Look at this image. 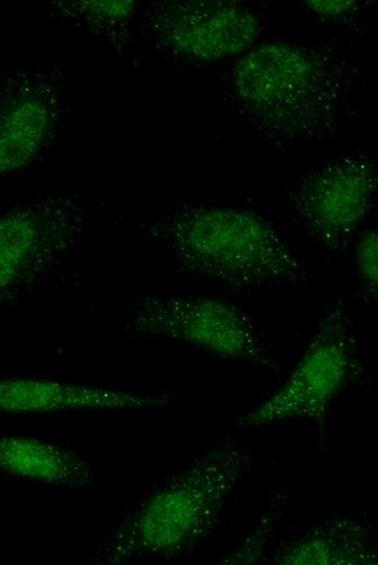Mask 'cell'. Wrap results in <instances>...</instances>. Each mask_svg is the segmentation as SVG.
Returning <instances> with one entry per match:
<instances>
[{
    "label": "cell",
    "mask_w": 378,
    "mask_h": 565,
    "mask_svg": "<svg viewBox=\"0 0 378 565\" xmlns=\"http://www.w3.org/2000/svg\"><path fill=\"white\" fill-rule=\"evenodd\" d=\"M86 211L72 196H48L16 204L0 222L1 296L42 275L76 239Z\"/></svg>",
    "instance_id": "52a82bcc"
},
{
    "label": "cell",
    "mask_w": 378,
    "mask_h": 565,
    "mask_svg": "<svg viewBox=\"0 0 378 565\" xmlns=\"http://www.w3.org/2000/svg\"><path fill=\"white\" fill-rule=\"evenodd\" d=\"M378 171L365 156L333 161L304 176L290 198L301 225L328 250L342 248L369 213Z\"/></svg>",
    "instance_id": "ba28073f"
},
{
    "label": "cell",
    "mask_w": 378,
    "mask_h": 565,
    "mask_svg": "<svg viewBox=\"0 0 378 565\" xmlns=\"http://www.w3.org/2000/svg\"><path fill=\"white\" fill-rule=\"evenodd\" d=\"M303 7L319 16L331 18L350 12L356 7V2L345 0H311L304 1Z\"/></svg>",
    "instance_id": "9a60e30c"
},
{
    "label": "cell",
    "mask_w": 378,
    "mask_h": 565,
    "mask_svg": "<svg viewBox=\"0 0 378 565\" xmlns=\"http://www.w3.org/2000/svg\"><path fill=\"white\" fill-rule=\"evenodd\" d=\"M342 525L327 524L308 529L288 543L275 557L286 565H328L354 561L351 544Z\"/></svg>",
    "instance_id": "7c38bea8"
},
{
    "label": "cell",
    "mask_w": 378,
    "mask_h": 565,
    "mask_svg": "<svg viewBox=\"0 0 378 565\" xmlns=\"http://www.w3.org/2000/svg\"><path fill=\"white\" fill-rule=\"evenodd\" d=\"M146 231L191 277L239 289L301 286L313 278L277 227L250 210L184 205Z\"/></svg>",
    "instance_id": "6da1fadb"
},
{
    "label": "cell",
    "mask_w": 378,
    "mask_h": 565,
    "mask_svg": "<svg viewBox=\"0 0 378 565\" xmlns=\"http://www.w3.org/2000/svg\"><path fill=\"white\" fill-rule=\"evenodd\" d=\"M351 365L345 316L339 306H328L288 379L240 418V425L254 428L292 419H322L343 389Z\"/></svg>",
    "instance_id": "5b68a950"
},
{
    "label": "cell",
    "mask_w": 378,
    "mask_h": 565,
    "mask_svg": "<svg viewBox=\"0 0 378 565\" xmlns=\"http://www.w3.org/2000/svg\"><path fill=\"white\" fill-rule=\"evenodd\" d=\"M0 466L9 475L60 488L91 482L96 465L58 443L28 437H4L0 441Z\"/></svg>",
    "instance_id": "8fae6325"
},
{
    "label": "cell",
    "mask_w": 378,
    "mask_h": 565,
    "mask_svg": "<svg viewBox=\"0 0 378 565\" xmlns=\"http://www.w3.org/2000/svg\"><path fill=\"white\" fill-rule=\"evenodd\" d=\"M167 403L164 397L50 378L14 377L0 382V410L4 414L151 409Z\"/></svg>",
    "instance_id": "30bf717a"
},
{
    "label": "cell",
    "mask_w": 378,
    "mask_h": 565,
    "mask_svg": "<svg viewBox=\"0 0 378 565\" xmlns=\"http://www.w3.org/2000/svg\"><path fill=\"white\" fill-rule=\"evenodd\" d=\"M249 466V456L234 443L197 457L110 530L92 561L114 565L185 552L213 527Z\"/></svg>",
    "instance_id": "7a4b0ae2"
},
{
    "label": "cell",
    "mask_w": 378,
    "mask_h": 565,
    "mask_svg": "<svg viewBox=\"0 0 378 565\" xmlns=\"http://www.w3.org/2000/svg\"><path fill=\"white\" fill-rule=\"evenodd\" d=\"M125 328L179 342L228 362L274 368L255 321L224 300L193 296L143 297L129 307Z\"/></svg>",
    "instance_id": "277c9868"
},
{
    "label": "cell",
    "mask_w": 378,
    "mask_h": 565,
    "mask_svg": "<svg viewBox=\"0 0 378 565\" xmlns=\"http://www.w3.org/2000/svg\"><path fill=\"white\" fill-rule=\"evenodd\" d=\"M73 14L87 23L100 24V28L121 26L128 22L135 4L133 1H75L68 5Z\"/></svg>",
    "instance_id": "4fadbf2b"
},
{
    "label": "cell",
    "mask_w": 378,
    "mask_h": 565,
    "mask_svg": "<svg viewBox=\"0 0 378 565\" xmlns=\"http://www.w3.org/2000/svg\"><path fill=\"white\" fill-rule=\"evenodd\" d=\"M230 90L254 130L277 145L327 134L340 100L332 60L320 49L284 40L245 52L231 71Z\"/></svg>",
    "instance_id": "3957f363"
},
{
    "label": "cell",
    "mask_w": 378,
    "mask_h": 565,
    "mask_svg": "<svg viewBox=\"0 0 378 565\" xmlns=\"http://www.w3.org/2000/svg\"><path fill=\"white\" fill-rule=\"evenodd\" d=\"M147 30L163 50L192 62L243 55L261 35L257 15L232 1H165L154 4Z\"/></svg>",
    "instance_id": "8992f818"
},
{
    "label": "cell",
    "mask_w": 378,
    "mask_h": 565,
    "mask_svg": "<svg viewBox=\"0 0 378 565\" xmlns=\"http://www.w3.org/2000/svg\"><path fill=\"white\" fill-rule=\"evenodd\" d=\"M60 115L54 81L20 73L5 84L1 99L0 172L8 176L30 164L53 137Z\"/></svg>",
    "instance_id": "9c48e42d"
},
{
    "label": "cell",
    "mask_w": 378,
    "mask_h": 565,
    "mask_svg": "<svg viewBox=\"0 0 378 565\" xmlns=\"http://www.w3.org/2000/svg\"><path fill=\"white\" fill-rule=\"evenodd\" d=\"M355 262L363 280L378 293V231H367L360 237Z\"/></svg>",
    "instance_id": "5bb4252c"
}]
</instances>
